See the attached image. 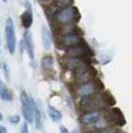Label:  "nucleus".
Here are the masks:
<instances>
[{"label": "nucleus", "instance_id": "1", "mask_svg": "<svg viewBox=\"0 0 132 133\" xmlns=\"http://www.w3.org/2000/svg\"><path fill=\"white\" fill-rule=\"evenodd\" d=\"M80 18V14L75 6H68V8L61 9L54 15V20L59 26H70V24L76 23Z\"/></svg>", "mask_w": 132, "mask_h": 133}, {"label": "nucleus", "instance_id": "2", "mask_svg": "<svg viewBox=\"0 0 132 133\" xmlns=\"http://www.w3.org/2000/svg\"><path fill=\"white\" fill-rule=\"evenodd\" d=\"M102 90H103V84L98 78H96V79H93L91 82L76 85L75 94H76V97L78 99H83V98H88L94 95V94H98Z\"/></svg>", "mask_w": 132, "mask_h": 133}, {"label": "nucleus", "instance_id": "3", "mask_svg": "<svg viewBox=\"0 0 132 133\" xmlns=\"http://www.w3.org/2000/svg\"><path fill=\"white\" fill-rule=\"evenodd\" d=\"M77 27H71V29H67L66 32H62L60 39V44L62 48H72V46H77L84 43V39L82 38L80 33L77 32Z\"/></svg>", "mask_w": 132, "mask_h": 133}, {"label": "nucleus", "instance_id": "4", "mask_svg": "<svg viewBox=\"0 0 132 133\" xmlns=\"http://www.w3.org/2000/svg\"><path fill=\"white\" fill-rule=\"evenodd\" d=\"M105 114L104 110H92V111H84L80 116V123L83 127L88 128V131L99 121Z\"/></svg>", "mask_w": 132, "mask_h": 133}, {"label": "nucleus", "instance_id": "5", "mask_svg": "<svg viewBox=\"0 0 132 133\" xmlns=\"http://www.w3.org/2000/svg\"><path fill=\"white\" fill-rule=\"evenodd\" d=\"M66 55L70 57H77V59H82V60L88 61V59H91L93 56V51L91 50L89 45L84 42L83 44H81V45L67 48L66 49Z\"/></svg>", "mask_w": 132, "mask_h": 133}, {"label": "nucleus", "instance_id": "6", "mask_svg": "<svg viewBox=\"0 0 132 133\" xmlns=\"http://www.w3.org/2000/svg\"><path fill=\"white\" fill-rule=\"evenodd\" d=\"M20 100L22 105V114L27 123H33V98H31L27 93L22 90L20 94Z\"/></svg>", "mask_w": 132, "mask_h": 133}, {"label": "nucleus", "instance_id": "7", "mask_svg": "<svg viewBox=\"0 0 132 133\" xmlns=\"http://www.w3.org/2000/svg\"><path fill=\"white\" fill-rule=\"evenodd\" d=\"M5 36H6V46L10 54H14L16 51V34H15V27L12 18L6 20L5 24Z\"/></svg>", "mask_w": 132, "mask_h": 133}, {"label": "nucleus", "instance_id": "8", "mask_svg": "<svg viewBox=\"0 0 132 133\" xmlns=\"http://www.w3.org/2000/svg\"><path fill=\"white\" fill-rule=\"evenodd\" d=\"M65 67L70 71H72L73 73H77L80 71H83V70L88 69L91 65L89 62L86 60H82V59H77V57H65V60H62Z\"/></svg>", "mask_w": 132, "mask_h": 133}, {"label": "nucleus", "instance_id": "9", "mask_svg": "<svg viewBox=\"0 0 132 133\" xmlns=\"http://www.w3.org/2000/svg\"><path fill=\"white\" fill-rule=\"evenodd\" d=\"M96 78H97V71L92 66H89L88 69L83 70V71L73 73V82H75L76 85L91 82V81H93V79H96Z\"/></svg>", "mask_w": 132, "mask_h": 133}, {"label": "nucleus", "instance_id": "10", "mask_svg": "<svg viewBox=\"0 0 132 133\" xmlns=\"http://www.w3.org/2000/svg\"><path fill=\"white\" fill-rule=\"evenodd\" d=\"M23 43H24V49L27 51L28 56L31 60H34V45H33V39H32V34L31 32L26 29L24 32V36H23Z\"/></svg>", "mask_w": 132, "mask_h": 133}, {"label": "nucleus", "instance_id": "11", "mask_svg": "<svg viewBox=\"0 0 132 133\" xmlns=\"http://www.w3.org/2000/svg\"><path fill=\"white\" fill-rule=\"evenodd\" d=\"M26 6H27V10L21 15V23L23 26V28L28 29L33 23V14H32V9H31L29 3H26Z\"/></svg>", "mask_w": 132, "mask_h": 133}, {"label": "nucleus", "instance_id": "12", "mask_svg": "<svg viewBox=\"0 0 132 133\" xmlns=\"http://www.w3.org/2000/svg\"><path fill=\"white\" fill-rule=\"evenodd\" d=\"M42 43H43V46L44 49H49L52 48V44H53V37H52V33L49 31L47 27H43L42 28Z\"/></svg>", "mask_w": 132, "mask_h": 133}, {"label": "nucleus", "instance_id": "13", "mask_svg": "<svg viewBox=\"0 0 132 133\" xmlns=\"http://www.w3.org/2000/svg\"><path fill=\"white\" fill-rule=\"evenodd\" d=\"M33 123L37 129H42V115H40L39 106L36 101L33 103Z\"/></svg>", "mask_w": 132, "mask_h": 133}, {"label": "nucleus", "instance_id": "14", "mask_svg": "<svg viewBox=\"0 0 132 133\" xmlns=\"http://www.w3.org/2000/svg\"><path fill=\"white\" fill-rule=\"evenodd\" d=\"M48 115L53 122H59V121H61V118H62V114H61L60 110H58L56 108L52 106V105L48 106Z\"/></svg>", "mask_w": 132, "mask_h": 133}, {"label": "nucleus", "instance_id": "15", "mask_svg": "<svg viewBox=\"0 0 132 133\" xmlns=\"http://www.w3.org/2000/svg\"><path fill=\"white\" fill-rule=\"evenodd\" d=\"M53 66H54V57L52 55H45L42 59V69L44 71H50L53 70Z\"/></svg>", "mask_w": 132, "mask_h": 133}, {"label": "nucleus", "instance_id": "16", "mask_svg": "<svg viewBox=\"0 0 132 133\" xmlns=\"http://www.w3.org/2000/svg\"><path fill=\"white\" fill-rule=\"evenodd\" d=\"M0 98L3 99L4 101H11L14 99V94L8 87H3V88L0 89Z\"/></svg>", "mask_w": 132, "mask_h": 133}, {"label": "nucleus", "instance_id": "17", "mask_svg": "<svg viewBox=\"0 0 132 133\" xmlns=\"http://www.w3.org/2000/svg\"><path fill=\"white\" fill-rule=\"evenodd\" d=\"M89 133H120V131L115 127H108V128H103V129H97V131H93V132Z\"/></svg>", "mask_w": 132, "mask_h": 133}, {"label": "nucleus", "instance_id": "18", "mask_svg": "<svg viewBox=\"0 0 132 133\" xmlns=\"http://www.w3.org/2000/svg\"><path fill=\"white\" fill-rule=\"evenodd\" d=\"M10 122H11L12 125H17L18 122H20V116L18 115H14V116L10 117Z\"/></svg>", "mask_w": 132, "mask_h": 133}, {"label": "nucleus", "instance_id": "19", "mask_svg": "<svg viewBox=\"0 0 132 133\" xmlns=\"http://www.w3.org/2000/svg\"><path fill=\"white\" fill-rule=\"evenodd\" d=\"M4 72H5V77H6V79L10 81V72H9V66L6 62H4Z\"/></svg>", "mask_w": 132, "mask_h": 133}, {"label": "nucleus", "instance_id": "20", "mask_svg": "<svg viewBox=\"0 0 132 133\" xmlns=\"http://www.w3.org/2000/svg\"><path fill=\"white\" fill-rule=\"evenodd\" d=\"M20 133H29L28 132V123L27 122H23V123H22V127H21Z\"/></svg>", "mask_w": 132, "mask_h": 133}, {"label": "nucleus", "instance_id": "21", "mask_svg": "<svg viewBox=\"0 0 132 133\" xmlns=\"http://www.w3.org/2000/svg\"><path fill=\"white\" fill-rule=\"evenodd\" d=\"M59 133H71V132H70L65 126H60V127H59Z\"/></svg>", "mask_w": 132, "mask_h": 133}, {"label": "nucleus", "instance_id": "22", "mask_svg": "<svg viewBox=\"0 0 132 133\" xmlns=\"http://www.w3.org/2000/svg\"><path fill=\"white\" fill-rule=\"evenodd\" d=\"M0 133H8V131H6V128H5V127L0 126Z\"/></svg>", "mask_w": 132, "mask_h": 133}, {"label": "nucleus", "instance_id": "23", "mask_svg": "<svg viewBox=\"0 0 132 133\" xmlns=\"http://www.w3.org/2000/svg\"><path fill=\"white\" fill-rule=\"evenodd\" d=\"M39 3H42V4H48V3H50V1H53V0H38Z\"/></svg>", "mask_w": 132, "mask_h": 133}, {"label": "nucleus", "instance_id": "24", "mask_svg": "<svg viewBox=\"0 0 132 133\" xmlns=\"http://www.w3.org/2000/svg\"><path fill=\"white\" fill-rule=\"evenodd\" d=\"M71 133H81V132H80V129H77V128H76V129H73V131H72Z\"/></svg>", "mask_w": 132, "mask_h": 133}, {"label": "nucleus", "instance_id": "25", "mask_svg": "<svg viewBox=\"0 0 132 133\" xmlns=\"http://www.w3.org/2000/svg\"><path fill=\"white\" fill-rule=\"evenodd\" d=\"M4 83H3V81H0V89H1V88H3V87H4Z\"/></svg>", "mask_w": 132, "mask_h": 133}, {"label": "nucleus", "instance_id": "26", "mask_svg": "<svg viewBox=\"0 0 132 133\" xmlns=\"http://www.w3.org/2000/svg\"><path fill=\"white\" fill-rule=\"evenodd\" d=\"M1 120H3V114L0 112V121H1Z\"/></svg>", "mask_w": 132, "mask_h": 133}, {"label": "nucleus", "instance_id": "27", "mask_svg": "<svg viewBox=\"0 0 132 133\" xmlns=\"http://www.w3.org/2000/svg\"><path fill=\"white\" fill-rule=\"evenodd\" d=\"M3 1H8V0H3Z\"/></svg>", "mask_w": 132, "mask_h": 133}, {"label": "nucleus", "instance_id": "28", "mask_svg": "<svg viewBox=\"0 0 132 133\" xmlns=\"http://www.w3.org/2000/svg\"><path fill=\"white\" fill-rule=\"evenodd\" d=\"M0 43H1V41H0Z\"/></svg>", "mask_w": 132, "mask_h": 133}]
</instances>
